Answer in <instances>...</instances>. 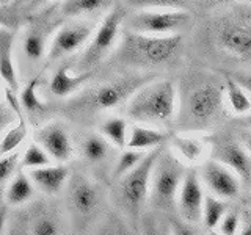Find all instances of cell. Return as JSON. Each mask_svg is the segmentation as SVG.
<instances>
[{
  "label": "cell",
  "mask_w": 251,
  "mask_h": 235,
  "mask_svg": "<svg viewBox=\"0 0 251 235\" xmlns=\"http://www.w3.org/2000/svg\"><path fill=\"white\" fill-rule=\"evenodd\" d=\"M127 116L132 121L162 127L177 115V90L171 80H149L127 100Z\"/></svg>",
  "instance_id": "1"
},
{
  "label": "cell",
  "mask_w": 251,
  "mask_h": 235,
  "mask_svg": "<svg viewBox=\"0 0 251 235\" xmlns=\"http://www.w3.org/2000/svg\"><path fill=\"white\" fill-rule=\"evenodd\" d=\"M182 38L176 35H148L140 31H124L118 60L135 68L160 66L176 57L180 50Z\"/></svg>",
  "instance_id": "2"
},
{
  "label": "cell",
  "mask_w": 251,
  "mask_h": 235,
  "mask_svg": "<svg viewBox=\"0 0 251 235\" xmlns=\"http://www.w3.org/2000/svg\"><path fill=\"white\" fill-rule=\"evenodd\" d=\"M148 82V77L129 75L100 83L71 99L68 110L73 115H98L108 112L129 100Z\"/></svg>",
  "instance_id": "3"
},
{
  "label": "cell",
  "mask_w": 251,
  "mask_h": 235,
  "mask_svg": "<svg viewBox=\"0 0 251 235\" xmlns=\"http://www.w3.org/2000/svg\"><path fill=\"white\" fill-rule=\"evenodd\" d=\"M226 86L214 78H204L195 83L182 102V119L187 129H204L222 115Z\"/></svg>",
  "instance_id": "4"
},
{
  "label": "cell",
  "mask_w": 251,
  "mask_h": 235,
  "mask_svg": "<svg viewBox=\"0 0 251 235\" xmlns=\"http://www.w3.org/2000/svg\"><path fill=\"white\" fill-rule=\"evenodd\" d=\"M187 169L185 163L175 152L163 149L154 166L151 194H149V201L155 212L170 213L176 210L177 194L182 187Z\"/></svg>",
  "instance_id": "5"
},
{
  "label": "cell",
  "mask_w": 251,
  "mask_h": 235,
  "mask_svg": "<svg viewBox=\"0 0 251 235\" xmlns=\"http://www.w3.org/2000/svg\"><path fill=\"white\" fill-rule=\"evenodd\" d=\"M162 151V146L149 151L135 168L118 180V199H120L124 212H127L132 216H138L149 199L154 166Z\"/></svg>",
  "instance_id": "6"
},
{
  "label": "cell",
  "mask_w": 251,
  "mask_h": 235,
  "mask_svg": "<svg viewBox=\"0 0 251 235\" xmlns=\"http://www.w3.org/2000/svg\"><path fill=\"white\" fill-rule=\"evenodd\" d=\"M124 19H126V10L121 5H116L105 13L104 19L100 21L99 27L94 31L93 38L90 39L88 46L85 47L82 57L78 60L77 65L78 72L93 70L102 60H105V57L112 52V49L116 44L121 24Z\"/></svg>",
  "instance_id": "7"
},
{
  "label": "cell",
  "mask_w": 251,
  "mask_h": 235,
  "mask_svg": "<svg viewBox=\"0 0 251 235\" xmlns=\"http://www.w3.org/2000/svg\"><path fill=\"white\" fill-rule=\"evenodd\" d=\"M102 202V190L98 182L83 174H75L68 182L66 206L78 224H86L96 216Z\"/></svg>",
  "instance_id": "8"
},
{
  "label": "cell",
  "mask_w": 251,
  "mask_h": 235,
  "mask_svg": "<svg viewBox=\"0 0 251 235\" xmlns=\"http://www.w3.org/2000/svg\"><path fill=\"white\" fill-rule=\"evenodd\" d=\"M190 24L184 10H140L129 19V30L148 35H176Z\"/></svg>",
  "instance_id": "9"
},
{
  "label": "cell",
  "mask_w": 251,
  "mask_h": 235,
  "mask_svg": "<svg viewBox=\"0 0 251 235\" xmlns=\"http://www.w3.org/2000/svg\"><path fill=\"white\" fill-rule=\"evenodd\" d=\"M94 31H96V27L91 21L75 19L65 24L52 38L49 50H47V60L57 61L80 50L86 43H90Z\"/></svg>",
  "instance_id": "10"
},
{
  "label": "cell",
  "mask_w": 251,
  "mask_h": 235,
  "mask_svg": "<svg viewBox=\"0 0 251 235\" xmlns=\"http://www.w3.org/2000/svg\"><path fill=\"white\" fill-rule=\"evenodd\" d=\"M200 176L206 190L210 194L217 196V198L232 201L240 196L243 187L240 177L222 162H218L215 159L202 162Z\"/></svg>",
  "instance_id": "11"
},
{
  "label": "cell",
  "mask_w": 251,
  "mask_h": 235,
  "mask_svg": "<svg viewBox=\"0 0 251 235\" xmlns=\"http://www.w3.org/2000/svg\"><path fill=\"white\" fill-rule=\"evenodd\" d=\"M204 188L206 187L202 184L200 172L193 168L187 169L176 201V210L182 221L193 226L202 221V206L206 198Z\"/></svg>",
  "instance_id": "12"
},
{
  "label": "cell",
  "mask_w": 251,
  "mask_h": 235,
  "mask_svg": "<svg viewBox=\"0 0 251 235\" xmlns=\"http://www.w3.org/2000/svg\"><path fill=\"white\" fill-rule=\"evenodd\" d=\"M215 39L225 52L245 63H251V22L225 19L218 24Z\"/></svg>",
  "instance_id": "13"
},
{
  "label": "cell",
  "mask_w": 251,
  "mask_h": 235,
  "mask_svg": "<svg viewBox=\"0 0 251 235\" xmlns=\"http://www.w3.org/2000/svg\"><path fill=\"white\" fill-rule=\"evenodd\" d=\"M33 140L44 147L55 163H66L74 157V143L66 127L58 122H49L35 132Z\"/></svg>",
  "instance_id": "14"
},
{
  "label": "cell",
  "mask_w": 251,
  "mask_h": 235,
  "mask_svg": "<svg viewBox=\"0 0 251 235\" xmlns=\"http://www.w3.org/2000/svg\"><path fill=\"white\" fill-rule=\"evenodd\" d=\"M212 159L231 168L240 177L243 187H251V155L243 144L235 141H220L212 149Z\"/></svg>",
  "instance_id": "15"
},
{
  "label": "cell",
  "mask_w": 251,
  "mask_h": 235,
  "mask_svg": "<svg viewBox=\"0 0 251 235\" xmlns=\"http://www.w3.org/2000/svg\"><path fill=\"white\" fill-rule=\"evenodd\" d=\"M36 190L47 196H57L69 182V169L65 163H52L43 168L27 169Z\"/></svg>",
  "instance_id": "16"
},
{
  "label": "cell",
  "mask_w": 251,
  "mask_h": 235,
  "mask_svg": "<svg viewBox=\"0 0 251 235\" xmlns=\"http://www.w3.org/2000/svg\"><path fill=\"white\" fill-rule=\"evenodd\" d=\"M113 144L102 137L100 133L88 132L77 140V152L82 157L83 162L93 166H100L104 164L110 157H112Z\"/></svg>",
  "instance_id": "17"
},
{
  "label": "cell",
  "mask_w": 251,
  "mask_h": 235,
  "mask_svg": "<svg viewBox=\"0 0 251 235\" xmlns=\"http://www.w3.org/2000/svg\"><path fill=\"white\" fill-rule=\"evenodd\" d=\"M93 75V70H86V72H71V66L65 65L60 66L55 74L52 75V80L49 83V90L53 96L57 97H66L80 91L82 86L90 80Z\"/></svg>",
  "instance_id": "18"
},
{
  "label": "cell",
  "mask_w": 251,
  "mask_h": 235,
  "mask_svg": "<svg viewBox=\"0 0 251 235\" xmlns=\"http://www.w3.org/2000/svg\"><path fill=\"white\" fill-rule=\"evenodd\" d=\"M170 146L180 160L187 164H196L204 162L209 151V144L204 138L193 135H173Z\"/></svg>",
  "instance_id": "19"
},
{
  "label": "cell",
  "mask_w": 251,
  "mask_h": 235,
  "mask_svg": "<svg viewBox=\"0 0 251 235\" xmlns=\"http://www.w3.org/2000/svg\"><path fill=\"white\" fill-rule=\"evenodd\" d=\"M168 138V133L160 130L159 127H148L145 124H133L129 129V141L127 147L138 149V151H152L160 147Z\"/></svg>",
  "instance_id": "20"
},
{
  "label": "cell",
  "mask_w": 251,
  "mask_h": 235,
  "mask_svg": "<svg viewBox=\"0 0 251 235\" xmlns=\"http://www.w3.org/2000/svg\"><path fill=\"white\" fill-rule=\"evenodd\" d=\"M13 33L6 27L0 30V74L6 86L11 90L19 88L18 75H16L14 61H13Z\"/></svg>",
  "instance_id": "21"
},
{
  "label": "cell",
  "mask_w": 251,
  "mask_h": 235,
  "mask_svg": "<svg viewBox=\"0 0 251 235\" xmlns=\"http://www.w3.org/2000/svg\"><path fill=\"white\" fill-rule=\"evenodd\" d=\"M35 190H36V187L31 182L28 172L19 171L18 174L10 180V184L3 188L5 201L10 204L11 207L24 206V204L31 201V198L35 196Z\"/></svg>",
  "instance_id": "22"
},
{
  "label": "cell",
  "mask_w": 251,
  "mask_h": 235,
  "mask_svg": "<svg viewBox=\"0 0 251 235\" xmlns=\"http://www.w3.org/2000/svg\"><path fill=\"white\" fill-rule=\"evenodd\" d=\"M113 0H65L61 14L66 18H96L112 10Z\"/></svg>",
  "instance_id": "23"
},
{
  "label": "cell",
  "mask_w": 251,
  "mask_h": 235,
  "mask_svg": "<svg viewBox=\"0 0 251 235\" xmlns=\"http://www.w3.org/2000/svg\"><path fill=\"white\" fill-rule=\"evenodd\" d=\"M61 219L46 207L36 209L28 219V235H61Z\"/></svg>",
  "instance_id": "24"
},
{
  "label": "cell",
  "mask_w": 251,
  "mask_h": 235,
  "mask_svg": "<svg viewBox=\"0 0 251 235\" xmlns=\"http://www.w3.org/2000/svg\"><path fill=\"white\" fill-rule=\"evenodd\" d=\"M231 206L229 201L217 198V196L207 193L206 198H204V206H202V224L207 229V232L210 231H217L222 219L225 218V215L229 212Z\"/></svg>",
  "instance_id": "25"
},
{
  "label": "cell",
  "mask_w": 251,
  "mask_h": 235,
  "mask_svg": "<svg viewBox=\"0 0 251 235\" xmlns=\"http://www.w3.org/2000/svg\"><path fill=\"white\" fill-rule=\"evenodd\" d=\"M129 129V124L123 118H108L100 124L99 133L102 137H105L116 149L123 151V149L127 147Z\"/></svg>",
  "instance_id": "26"
},
{
  "label": "cell",
  "mask_w": 251,
  "mask_h": 235,
  "mask_svg": "<svg viewBox=\"0 0 251 235\" xmlns=\"http://www.w3.org/2000/svg\"><path fill=\"white\" fill-rule=\"evenodd\" d=\"M225 86L227 104L235 115H247L251 112V96L237 80L227 77L225 80Z\"/></svg>",
  "instance_id": "27"
},
{
  "label": "cell",
  "mask_w": 251,
  "mask_h": 235,
  "mask_svg": "<svg viewBox=\"0 0 251 235\" xmlns=\"http://www.w3.org/2000/svg\"><path fill=\"white\" fill-rule=\"evenodd\" d=\"M22 50L30 61H38L44 57L46 50V33L43 27H33L27 31L22 43Z\"/></svg>",
  "instance_id": "28"
},
{
  "label": "cell",
  "mask_w": 251,
  "mask_h": 235,
  "mask_svg": "<svg viewBox=\"0 0 251 235\" xmlns=\"http://www.w3.org/2000/svg\"><path fill=\"white\" fill-rule=\"evenodd\" d=\"M146 151H138V149H132V147H126L120 152L118 159L115 162V166L112 171L113 179L120 180L123 176H126L127 172H130L137 164L146 157Z\"/></svg>",
  "instance_id": "29"
},
{
  "label": "cell",
  "mask_w": 251,
  "mask_h": 235,
  "mask_svg": "<svg viewBox=\"0 0 251 235\" xmlns=\"http://www.w3.org/2000/svg\"><path fill=\"white\" fill-rule=\"evenodd\" d=\"M52 163H55L52 160V157L44 151V147L41 144H38L33 140L27 146L25 152L22 154L21 168L22 169H35V168L47 166V164H52Z\"/></svg>",
  "instance_id": "30"
},
{
  "label": "cell",
  "mask_w": 251,
  "mask_h": 235,
  "mask_svg": "<svg viewBox=\"0 0 251 235\" xmlns=\"http://www.w3.org/2000/svg\"><path fill=\"white\" fill-rule=\"evenodd\" d=\"M27 122L25 119H19L18 124L3 132L2 137V146H0V152L3 154H10V152H16L18 147L24 143V140L27 137Z\"/></svg>",
  "instance_id": "31"
},
{
  "label": "cell",
  "mask_w": 251,
  "mask_h": 235,
  "mask_svg": "<svg viewBox=\"0 0 251 235\" xmlns=\"http://www.w3.org/2000/svg\"><path fill=\"white\" fill-rule=\"evenodd\" d=\"M38 86H39V78L35 77L24 86V90L21 91V105L24 110H27L28 113H41L46 110L44 100L38 96Z\"/></svg>",
  "instance_id": "32"
},
{
  "label": "cell",
  "mask_w": 251,
  "mask_h": 235,
  "mask_svg": "<svg viewBox=\"0 0 251 235\" xmlns=\"http://www.w3.org/2000/svg\"><path fill=\"white\" fill-rule=\"evenodd\" d=\"M141 235H173L171 223L165 221L160 216V212L148 213L141 221Z\"/></svg>",
  "instance_id": "33"
},
{
  "label": "cell",
  "mask_w": 251,
  "mask_h": 235,
  "mask_svg": "<svg viewBox=\"0 0 251 235\" xmlns=\"http://www.w3.org/2000/svg\"><path fill=\"white\" fill-rule=\"evenodd\" d=\"M21 160H22V155L18 151L2 155V159H0V180H2L3 188L10 184V180L19 172Z\"/></svg>",
  "instance_id": "34"
},
{
  "label": "cell",
  "mask_w": 251,
  "mask_h": 235,
  "mask_svg": "<svg viewBox=\"0 0 251 235\" xmlns=\"http://www.w3.org/2000/svg\"><path fill=\"white\" fill-rule=\"evenodd\" d=\"M126 3L137 10H182L184 0H126Z\"/></svg>",
  "instance_id": "35"
},
{
  "label": "cell",
  "mask_w": 251,
  "mask_h": 235,
  "mask_svg": "<svg viewBox=\"0 0 251 235\" xmlns=\"http://www.w3.org/2000/svg\"><path fill=\"white\" fill-rule=\"evenodd\" d=\"M240 223H242V212L239 209L232 207L225 215L217 231L222 235H237L240 229Z\"/></svg>",
  "instance_id": "36"
},
{
  "label": "cell",
  "mask_w": 251,
  "mask_h": 235,
  "mask_svg": "<svg viewBox=\"0 0 251 235\" xmlns=\"http://www.w3.org/2000/svg\"><path fill=\"white\" fill-rule=\"evenodd\" d=\"M102 231H99V235H132L127 227H124V223L118 218H110L104 224Z\"/></svg>",
  "instance_id": "37"
},
{
  "label": "cell",
  "mask_w": 251,
  "mask_h": 235,
  "mask_svg": "<svg viewBox=\"0 0 251 235\" xmlns=\"http://www.w3.org/2000/svg\"><path fill=\"white\" fill-rule=\"evenodd\" d=\"M170 223H171L173 235H196V232L193 229V224H188V223L182 221L180 218L171 219Z\"/></svg>",
  "instance_id": "38"
},
{
  "label": "cell",
  "mask_w": 251,
  "mask_h": 235,
  "mask_svg": "<svg viewBox=\"0 0 251 235\" xmlns=\"http://www.w3.org/2000/svg\"><path fill=\"white\" fill-rule=\"evenodd\" d=\"M237 235H251V210L242 212V223Z\"/></svg>",
  "instance_id": "39"
},
{
  "label": "cell",
  "mask_w": 251,
  "mask_h": 235,
  "mask_svg": "<svg viewBox=\"0 0 251 235\" xmlns=\"http://www.w3.org/2000/svg\"><path fill=\"white\" fill-rule=\"evenodd\" d=\"M235 80H237L243 86V88L248 91L250 96H251V74H237Z\"/></svg>",
  "instance_id": "40"
},
{
  "label": "cell",
  "mask_w": 251,
  "mask_h": 235,
  "mask_svg": "<svg viewBox=\"0 0 251 235\" xmlns=\"http://www.w3.org/2000/svg\"><path fill=\"white\" fill-rule=\"evenodd\" d=\"M242 144L245 146V149L250 152V155H251V130L250 132H245L242 135Z\"/></svg>",
  "instance_id": "41"
},
{
  "label": "cell",
  "mask_w": 251,
  "mask_h": 235,
  "mask_svg": "<svg viewBox=\"0 0 251 235\" xmlns=\"http://www.w3.org/2000/svg\"><path fill=\"white\" fill-rule=\"evenodd\" d=\"M47 2H52V0H30L31 6H41V5H44Z\"/></svg>",
  "instance_id": "42"
},
{
  "label": "cell",
  "mask_w": 251,
  "mask_h": 235,
  "mask_svg": "<svg viewBox=\"0 0 251 235\" xmlns=\"http://www.w3.org/2000/svg\"><path fill=\"white\" fill-rule=\"evenodd\" d=\"M243 122H245L247 127L251 129V113H247V115H245V119H243Z\"/></svg>",
  "instance_id": "43"
},
{
  "label": "cell",
  "mask_w": 251,
  "mask_h": 235,
  "mask_svg": "<svg viewBox=\"0 0 251 235\" xmlns=\"http://www.w3.org/2000/svg\"><path fill=\"white\" fill-rule=\"evenodd\" d=\"M207 235H222V234H220L218 231H210V232H209Z\"/></svg>",
  "instance_id": "44"
},
{
  "label": "cell",
  "mask_w": 251,
  "mask_h": 235,
  "mask_svg": "<svg viewBox=\"0 0 251 235\" xmlns=\"http://www.w3.org/2000/svg\"><path fill=\"white\" fill-rule=\"evenodd\" d=\"M247 2H251V0H247Z\"/></svg>",
  "instance_id": "45"
}]
</instances>
